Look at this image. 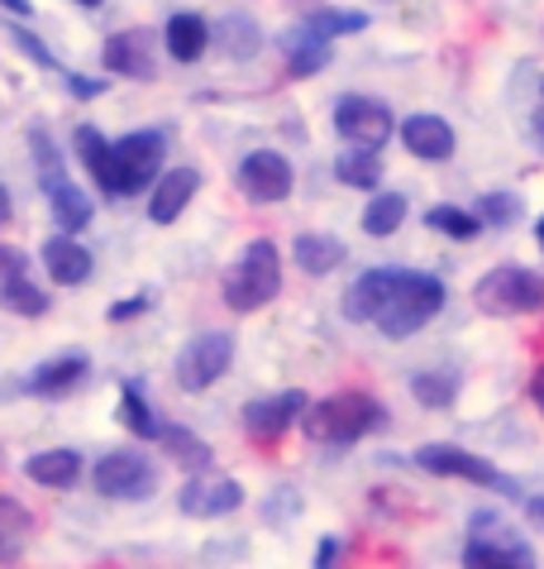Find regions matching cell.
<instances>
[{
    "label": "cell",
    "mask_w": 544,
    "mask_h": 569,
    "mask_svg": "<svg viewBox=\"0 0 544 569\" xmlns=\"http://www.w3.org/2000/svg\"><path fill=\"white\" fill-rule=\"evenodd\" d=\"M444 282L435 273H415V268H396L392 273V288L382 297V307L373 316V326L382 330L387 340H406L415 330H425L430 321L440 316L444 307Z\"/></svg>",
    "instance_id": "1"
},
{
    "label": "cell",
    "mask_w": 544,
    "mask_h": 569,
    "mask_svg": "<svg viewBox=\"0 0 544 569\" xmlns=\"http://www.w3.org/2000/svg\"><path fill=\"white\" fill-rule=\"evenodd\" d=\"M306 436L311 440H330V446H349V440H363L387 426L377 398L367 392H334L325 402H306Z\"/></svg>",
    "instance_id": "2"
},
{
    "label": "cell",
    "mask_w": 544,
    "mask_h": 569,
    "mask_svg": "<svg viewBox=\"0 0 544 569\" xmlns=\"http://www.w3.org/2000/svg\"><path fill=\"white\" fill-rule=\"evenodd\" d=\"M278 292H282V254H278V244L272 240L244 244V254H239L230 263V273H225V307L239 311V316H249V311L268 307Z\"/></svg>",
    "instance_id": "3"
},
{
    "label": "cell",
    "mask_w": 544,
    "mask_h": 569,
    "mask_svg": "<svg viewBox=\"0 0 544 569\" xmlns=\"http://www.w3.org/2000/svg\"><path fill=\"white\" fill-rule=\"evenodd\" d=\"M168 158V134L163 130H139L110 144V172H105V197H134L149 182H158Z\"/></svg>",
    "instance_id": "4"
},
{
    "label": "cell",
    "mask_w": 544,
    "mask_h": 569,
    "mask_svg": "<svg viewBox=\"0 0 544 569\" xmlns=\"http://www.w3.org/2000/svg\"><path fill=\"white\" fill-rule=\"evenodd\" d=\"M473 302L483 307L487 316H525V311H540L544 307V278L535 273V268H521V263L492 268V273L477 282Z\"/></svg>",
    "instance_id": "5"
},
{
    "label": "cell",
    "mask_w": 544,
    "mask_h": 569,
    "mask_svg": "<svg viewBox=\"0 0 544 569\" xmlns=\"http://www.w3.org/2000/svg\"><path fill=\"white\" fill-rule=\"evenodd\" d=\"M415 465H421L425 473H440V479H469L477 488H492V493H502V498H521V483L516 479H506V473L483 460V455H469V450H459V446H421L411 455Z\"/></svg>",
    "instance_id": "6"
},
{
    "label": "cell",
    "mask_w": 544,
    "mask_h": 569,
    "mask_svg": "<svg viewBox=\"0 0 544 569\" xmlns=\"http://www.w3.org/2000/svg\"><path fill=\"white\" fill-rule=\"evenodd\" d=\"M91 483L101 498H115V502H143L158 493V469L149 455L139 450H110L95 460L91 469Z\"/></svg>",
    "instance_id": "7"
},
{
    "label": "cell",
    "mask_w": 544,
    "mask_h": 569,
    "mask_svg": "<svg viewBox=\"0 0 544 569\" xmlns=\"http://www.w3.org/2000/svg\"><path fill=\"white\" fill-rule=\"evenodd\" d=\"M234 363V336L230 330H201L197 340L182 345L178 355V383L187 392H205L211 383H220V378L230 373Z\"/></svg>",
    "instance_id": "8"
},
{
    "label": "cell",
    "mask_w": 544,
    "mask_h": 569,
    "mask_svg": "<svg viewBox=\"0 0 544 569\" xmlns=\"http://www.w3.org/2000/svg\"><path fill=\"white\" fill-rule=\"evenodd\" d=\"M234 182H239V192H244L249 201L272 207V201L292 197L296 172H292V163H286V153H278V149H253V153H244V163H239Z\"/></svg>",
    "instance_id": "9"
},
{
    "label": "cell",
    "mask_w": 544,
    "mask_h": 569,
    "mask_svg": "<svg viewBox=\"0 0 544 569\" xmlns=\"http://www.w3.org/2000/svg\"><path fill=\"white\" fill-rule=\"evenodd\" d=\"M178 508H182L187 517H201V521H211V517H230V512L244 508V483L230 479V473H211V469H201V473H191V479L182 483Z\"/></svg>",
    "instance_id": "10"
},
{
    "label": "cell",
    "mask_w": 544,
    "mask_h": 569,
    "mask_svg": "<svg viewBox=\"0 0 544 569\" xmlns=\"http://www.w3.org/2000/svg\"><path fill=\"white\" fill-rule=\"evenodd\" d=\"M334 130H340L349 144L382 149L396 134V120H392V110L373 97H340V106H334Z\"/></svg>",
    "instance_id": "11"
},
{
    "label": "cell",
    "mask_w": 544,
    "mask_h": 569,
    "mask_svg": "<svg viewBox=\"0 0 544 569\" xmlns=\"http://www.w3.org/2000/svg\"><path fill=\"white\" fill-rule=\"evenodd\" d=\"M101 62H105V72L130 77V82H153V77H158L153 34H149V29H120V34L105 39Z\"/></svg>",
    "instance_id": "12"
},
{
    "label": "cell",
    "mask_w": 544,
    "mask_h": 569,
    "mask_svg": "<svg viewBox=\"0 0 544 569\" xmlns=\"http://www.w3.org/2000/svg\"><path fill=\"white\" fill-rule=\"evenodd\" d=\"M301 412H306V392L286 388V392H278V398H259V402L244 407V431L259 440V446H278Z\"/></svg>",
    "instance_id": "13"
},
{
    "label": "cell",
    "mask_w": 544,
    "mask_h": 569,
    "mask_svg": "<svg viewBox=\"0 0 544 569\" xmlns=\"http://www.w3.org/2000/svg\"><path fill=\"white\" fill-rule=\"evenodd\" d=\"M197 187H201V172L197 168H168V172H158V187H153V197H149V220H153V226H172V220L187 211V201L197 197Z\"/></svg>",
    "instance_id": "14"
},
{
    "label": "cell",
    "mask_w": 544,
    "mask_h": 569,
    "mask_svg": "<svg viewBox=\"0 0 544 569\" xmlns=\"http://www.w3.org/2000/svg\"><path fill=\"white\" fill-rule=\"evenodd\" d=\"M43 268L58 288H82L95 273V259L87 244H77V234H58V240L43 244Z\"/></svg>",
    "instance_id": "15"
},
{
    "label": "cell",
    "mask_w": 544,
    "mask_h": 569,
    "mask_svg": "<svg viewBox=\"0 0 544 569\" xmlns=\"http://www.w3.org/2000/svg\"><path fill=\"white\" fill-rule=\"evenodd\" d=\"M402 144L415 158H425V163H450L454 149H459L450 120H440V116H406L402 120Z\"/></svg>",
    "instance_id": "16"
},
{
    "label": "cell",
    "mask_w": 544,
    "mask_h": 569,
    "mask_svg": "<svg viewBox=\"0 0 544 569\" xmlns=\"http://www.w3.org/2000/svg\"><path fill=\"white\" fill-rule=\"evenodd\" d=\"M87 373H91V359L82 350L58 355V359H48V363H39V369L29 373V392H34V398H68Z\"/></svg>",
    "instance_id": "17"
},
{
    "label": "cell",
    "mask_w": 544,
    "mask_h": 569,
    "mask_svg": "<svg viewBox=\"0 0 544 569\" xmlns=\"http://www.w3.org/2000/svg\"><path fill=\"white\" fill-rule=\"evenodd\" d=\"M29 541H34V512L20 498L0 493V565H20Z\"/></svg>",
    "instance_id": "18"
},
{
    "label": "cell",
    "mask_w": 544,
    "mask_h": 569,
    "mask_svg": "<svg viewBox=\"0 0 544 569\" xmlns=\"http://www.w3.org/2000/svg\"><path fill=\"white\" fill-rule=\"evenodd\" d=\"M43 192H48V207H53V220H58V230H62V234H82V230L91 226L95 207H91V197H87L77 182L58 178L53 187H43Z\"/></svg>",
    "instance_id": "19"
},
{
    "label": "cell",
    "mask_w": 544,
    "mask_h": 569,
    "mask_svg": "<svg viewBox=\"0 0 544 569\" xmlns=\"http://www.w3.org/2000/svg\"><path fill=\"white\" fill-rule=\"evenodd\" d=\"M82 455L77 450H39L24 460V473L34 479L39 488H77V479H82Z\"/></svg>",
    "instance_id": "20"
},
{
    "label": "cell",
    "mask_w": 544,
    "mask_h": 569,
    "mask_svg": "<svg viewBox=\"0 0 544 569\" xmlns=\"http://www.w3.org/2000/svg\"><path fill=\"white\" fill-rule=\"evenodd\" d=\"M163 43H168V53L178 62H197L205 49H211V24H205L201 14H191V10H178L168 20V29H163Z\"/></svg>",
    "instance_id": "21"
},
{
    "label": "cell",
    "mask_w": 544,
    "mask_h": 569,
    "mask_svg": "<svg viewBox=\"0 0 544 569\" xmlns=\"http://www.w3.org/2000/svg\"><path fill=\"white\" fill-rule=\"evenodd\" d=\"M392 273H396V268H367L354 288L344 292V316H349V321H354V326L373 321L377 307H382V297H387V288H392Z\"/></svg>",
    "instance_id": "22"
},
{
    "label": "cell",
    "mask_w": 544,
    "mask_h": 569,
    "mask_svg": "<svg viewBox=\"0 0 544 569\" xmlns=\"http://www.w3.org/2000/svg\"><path fill=\"white\" fill-rule=\"evenodd\" d=\"M282 53H286V72L292 77H315L320 68H330V58H334V49H330V39H315V34H306V29H292V34L282 39Z\"/></svg>",
    "instance_id": "23"
},
{
    "label": "cell",
    "mask_w": 544,
    "mask_h": 569,
    "mask_svg": "<svg viewBox=\"0 0 544 569\" xmlns=\"http://www.w3.org/2000/svg\"><path fill=\"white\" fill-rule=\"evenodd\" d=\"M292 254H296L301 273L325 278V273H334V268L344 263V240H334V234H296Z\"/></svg>",
    "instance_id": "24"
},
{
    "label": "cell",
    "mask_w": 544,
    "mask_h": 569,
    "mask_svg": "<svg viewBox=\"0 0 544 569\" xmlns=\"http://www.w3.org/2000/svg\"><path fill=\"white\" fill-rule=\"evenodd\" d=\"M158 440H163L168 460H178V465L191 469V473H201V469H211V465H215L211 446H205L197 431H187V426H163V431H158Z\"/></svg>",
    "instance_id": "25"
},
{
    "label": "cell",
    "mask_w": 544,
    "mask_h": 569,
    "mask_svg": "<svg viewBox=\"0 0 544 569\" xmlns=\"http://www.w3.org/2000/svg\"><path fill=\"white\" fill-rule=\"evenodd\" d=\"M463 565H477V569H531L535 565V550L531 546H502V541H477L469 536V546H463Z\"/></svg>",
    "instance_id": "26"
},
{
    "label": "cell",
    "mask_w": 544,
    "mask_h": 569,
    "mask_svg": "<svg viewBox=\"0 0 544 569\" xmlns=\"http://www.w3.org/2000/svg\"><path fill=\"white\" fill-rule=\"evenodd\" d=\"M334 178L344 187H359V192H373L382 182V158L377 149H363V144H349V153L334 158Z\"/></svg>",
    "instance_id": "27"
},
{
    "label": "cell",
    "mask_w": 544,
    "mask_h": 569,
    "mask_svg": "<svg viewBox=\"0 0 544 569\" xmlns=\"http://www.w3.org/2000/svg\"><path fill=\"white\" fill-rule=\"evenodd\" d=\"M120 426L139 440H158V431H163V421L153 417V407H149V398H143V388L134 383V378L120 388Z\"/></svg>",
    "instance_id": "28"
},
{
    "label": "cell",
    "mask_w": 544,
    "mask_h": 569,
    "mask_svg": "<svg viewBox=\"0 0 544 569\" xmlns=\"http://www.w3.org/2000/svg\"><path fill=\"white\" fill-rule=\"evenodd\" d=\"M301 29L306 34H315V39H340V34H359V29H367V14L363 10H330V6H320V10H311L306 20H301Z\"/></svg>",
    "instance_id": "29"
},
{
    "label": "cell",
    "mask_w": 544,
    "mask_h": 569,
    "mask_svg": "<svg viewBox=\"0 0 544 569\" xmlns=\"http://www.w3.org/2000/svg\"><path fill=\"white\" fill-rule=\"evenodd\" d=\"M211 39H220V49H225L230 58H253L263 49V34H259V24H253L249 14H225Z\"/></svg>",
    "instance_id": "30"
},
{
    "label": "cell",
    "mask_w": 544,
    "mask_h": 569,
    "mask_svg": "<svg viewBox=\"0 0 544 569\" xmlns=\"http://www.w3.org/2000/svg\"><path fill=\"white\" fill-rule=\"evenodd\" d=\"M0 307L14 311V316H29V321H39V316H48V292L34 288V278H10L0 282Z\"/></svg>",
    "instance_id": "31"
},
{
    "label": "cell",
    "mask_w": 544,
    "mask_h": 569,
    "mask_svg": "<svg viewBox=\"0 0 544 569\" xmlns=\"http://www.w3.org/2000/svg\"><path fill=\"white\" fill-rule=\"evenodd\" d=\"M406 220V197L402 192H382L377 201H367V211H363V230L367 234H396V226Z\"/></svg>",
    "instance_id": "32"
},
{
    "label": "cell",
    "mask_w": 544,
    "mask_h": 569,
    "mask_svg": "<svg viewBox=\"0 0 544 569\" xmlns=\"http://www.w3.org/2000/svg\"><path fill=\"white\" fill-rule=\"evenodd\" d=\"M425 226L450 234V240H477V230H483V216L473 211H459V207H430L425 211Z\"/></svg>",
    "instance_id": "33"
},
{
    "label": "cell",
    "mask_w": 544,
    "mask_h": 569,
    "mask_svg": "<svg viewBox=\"0 0 544 569\" xmlns=\"http://www.w3.org/2000/svg\"><path fill=\"white\" fill-rule=\"evenodd\" d=\"M77 153H82L87 172L95 178V187H105V172H110V139L95 130V124H82L77 130Z\"/></svg>",
    "instance_id": "34"
},
{
    "label": "cell",
    "mask_w": 544,
    "mask_h": 569,
    "mask_svg": "<svg viewBox=\"0 0 544 569\" xmlns=\"http://www.w3.org/2000/svg\"><path fill=\"white\" fill-rule=\"evenodd\" d=\"M411 392H415V402H421V407H435V412H444V407H454L459 383L450 373H415Z\"/></svg>",
    "instance_id": "35"
},
{
    "label": "cell",
    "mask_w": 544,
    "mask_h": 569,
    "mask_svg": "<svg viewBox=\"0 0 544 569\" xmlns=\"http://www.w3.org/2000/svg\"><path fill=\"white\" fill-rule=\"evenodd\" d=\"M521 197H511V192H487L483 201H477V216H483V226L492 230H511L521 220Z\"/></svg>",
    "instance_id": "36"
},
{
    "label": "cell",
    "mask_w": 544,
    "mask_h": 569,
    "mask_svg": "<svg viewBox=\"0 0 544 569\" xmlns=\"http://www.w3.org/2000/svg\"><path fill=\"white\" fill-rule=\"evenodd\" d=\"M29 144H34V158H39V178H43V187H53L58 178H68V172H62V153H58V144H53V139H48L43 130L29 134Z\"/></svg>",
    "instance_id": "37"
},
{
    "label": "cell",
    "mask_w": 544,
    "mask_h": 569,
    "mask_svg": "<svg viewBox=\"0 0 544 569\" xmlns=\"http://www.w3.org/2000/svg\"><path fill=\"white\" fill-rule=\"evenodd\" d=\"M153 307V297L149 292H139V297H124V302H110V311H105V321H115V326H124V321H134V316H143Z\"/></svg>",
    "instance_id": "38"
},
{
    "label": "cell",
    "mask_w": 544,
    "mask_h": 569,
    "mask_svg": "<svg viewBox=\"0 0 544 569\" xmlns=\"http://www.w3.org/2000/svg\"><path fill=\"white\" fill-rule=\"evenodd\" d=\"M10 39H14V43H20V53H24V58H34V62H39V68H48V72H53V68H58V58H53V53H48V49H43V43H39L34 34H29V29H10Z\"/></svg>",
    "instance_id": "39"
},
{
    "label": "cell",
    "mask_w": 544,
    "mask_h": 569,
    "mask_svg": "<svg viewBox=\"0 0 544 569\" xmlns=\"http://www.w3.org/2000/svg\"><path fill=\"white\" fill-rule=\"evenodd\" d=\"M29 273V254L24 249H14V244H0V282H10V278H24Z\"/></svg>",
    "instance_id": "40"
},
{
    "label": "cell",
    "mask_w": 544,
    "mask_h": 569,
    "mask_svg": "<svg viewBox=\"0 0 544 569\" xmlns=\"http://www.w3.org/2000/svg\"><path fill=\"white\" fill-rule=\"evenodd\" d=\"M105 87L110 82H101V77H82V72H68V91L77 101H95V97H105Z\"/></svg>",
    "instance_id": "41"
},
{
    "label": "cell",
    "mask_w": 544,
    "mask_h": 569,
    "mask_svg": "<svg viewBox=\"0 0 544 569\" xmlns=\"http://www.w3.org/2000/svg\"><path fill=\"white\" fill-rule=\"evenodd\" d=\"M340 560V541H334V536H325V541H320V550H315V569H325V565H334Z\"/></svg>",
    "instance_id": "42"
},
{
    "label": "cell",
    "mask_w": 544,
    "mask_h": 569,
    "mask_svg": "<svg viewBox=\"0 0 544 569\" xmlns=\"http://www.w3.org/2000/svg\"><path fill=\"white\" fill-rule=\"evenodd\" d=\"M531 398H535V407L544 412V363H540V369H535V378H531Z\"/></svg>",
    "instance_id": "43"
},
{
    "label": "cell",
    "mask_w": 544,
    "mask_h": 569,
    "mask_svg": "<svg viewBox=\"0 0 544 569\" xmlns=\"http://www.w3.org/2000/svg\"><path fill=\"white\" fill-rule=\"evenodd\" d=\"M525 517H531L535 527L544 531V498H531V502H525Z\"/></svg>",
    "instance_id": "44"
},
{
    "label": "cell",
    "mask_w": 544,
    "mask_h": 569,
    "mask_svg": "<svg viewBox=\"0 0 544 569\" xmlns=\"http://www.w3.org/2000/svg\"><path fill=\"white\" fill-rule=\"evenodd\" d=\"M10 216H14V207H10V192H6V182H0V230L10 226Z\"/></svg>",
    "instance_id": "45"
},
{
    "label": "cell",
    "mask_w": 544,
    "mask_h": 569,
    "mask_svg": "<svg viewBox=\"0 0 544 569\" xmlns=\"http://www.w3.org/2000/svg\"><path fill=\"white\" fill-rule=\"evenodd\" d=\"M0 6H6L10 14H34V6H29V0H0Z\"/></svg>",
    "instance_id": "46"
},
{
    "label": "cell",
    "mask_w": 544,
    "mask_h": 569,
    "mask_svg": "<svg viewBox=\"0 0 544 569\" xmlns=\"http://www.w3.org/2000/svg\"><path fill=\"white\" fill-rule=\"evenodd\" d=\"M535 240H540V249H544V216H540V226H535Z\"/></svg>",
    "instance_id": "47"
},
{
    "label": "cell",
    "mask_w": 544,
    "mask_h": 569,
    "mask_svg": "<svg viewBox=\"0 0 544 569\" xmlns=\"http://www.w3.org/2000/svg\"><path fill=\"white\" fill-rule=\"evenodd\" d=\"M77 6H87V10H95V6H101V0H77Z\"/></svg>",
    "instance_id": "48"
}]
</instances>
